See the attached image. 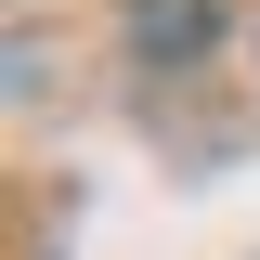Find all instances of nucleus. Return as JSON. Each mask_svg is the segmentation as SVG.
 Masks as SVG:
<instances>
[{
    "mask_svg": "<svg viewBox=\"0 0 260 260\" xmlns=\"http://www.w3.org/2000/svg\"><path fill=\"white\" fill-rule=\"evenodd\" d=\"M130 52H143V65L208 52V0H130Z\"/></svg>",
    "mask_w": 260,
    "mask_h": 260,
    "instance_id": "1",
    "label": "nucleus"
}]
</instances>
